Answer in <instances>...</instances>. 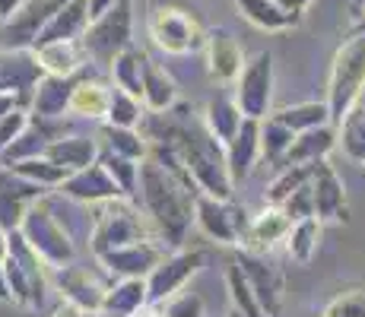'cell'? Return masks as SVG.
I'll return each mask as SVG.
<instances>
[{"instance_id": "1", "label": "cell", "mask_w": 365, "mask_h": 317, "mask_svg": "<svg viewBox=\"0 0 365 317\" xmlns=\"http://www.w3.org/2000/svg\"><path fill=\"white\" fill-rule=\"evenodd\" d=\"M194 197H197V190L185 187L153 156H146L140 162L133 203L143 207L140 213H143L146 222L153 225L159 241L172 244V248H181V244H185L187 229H191V222H194Z\"/></svg>"}, {"instance_id": "2", "label": "cell", "mask_w": 365, "mask_h": 317, "mask_svg": "<svg viewBox=\"0 0 365 317\" xmlns=\"http://www.w3.org/2000/svg\"><path fill=\"white\" fill-rule=\"evenodd\" d=\"M175 150V156L181 159V165L187 168L197 194H210L216 200H232V178L226 168V150L220 140H213L207 133V127H175L168 130V140L163 137Z\"/></svg>"}, {"instance_id": "3", "label": "cell", "mask_w": 365, "mask_h": 317, "mask_svg": "<svg viewBox=\"0 0 365 317\" xmlns=\"http://www.w3.org/2000/svg\"><path fill=\"white\" fill-rule=\"evenodd\" d=\"M365 93V32H356L336 48L327 83V111L336 127L349 111L359 105Z\"/></svg>"}, {"instance_id": "4", "label": "cell", "mask_w": 365, "mask_h": 317, "mask_svg": "<svg viewBox=\"0 0 365 317\" xmlns=\"http://www.w3.org/2000/svg\"><path fill=\"white\" fill-rule=\"evenodd\" d=\"M96 207V232H93V254L124 248V244L143 241V238H156L153 225L140 213V207L128 197H115V200L93 203Z\"/></svg>"}, {"instance_id": "5", "label": "cell", "mask_w": 365, "mask_h": 317, "mask_svg": "<svg viewBox=\"0 0 365 317\" xmlns=\"http://www.w3.org/2000/svg\"><path fill=\"white\" fill-rule=\"evenodd\" d=\"M146 29H150L153 45L163 48L165 54H175V58H185V54L200 51L203 35H207L191 10L175 6V4L153 6L150 19H146Z\"/></svg>"}, {"instance_id": "6", "label": "cell", "mask_w": 365, "mask_h": 317, "mask_svg": "<svg viewBox=\"0 0 365 317\" xmlns=\"http://www.w3.org/2000/svg\"><path fill=\"white\" fill-rule=\"evenodd\" d=\"M130 32H133L130 0H115L105 13L89 19L86 32L80 35L83 54L96 63H111L130 45Z\"/></svg>"}, {"instance_id": "7", "label": "cell", "mask_w": 365, "mask_h": 317, "mask_svg": "<svg viewBox=\"0 0 365 317\" xmlns=\"http://www.w3.org/2000/svg\"><path fill=\"white\" fill-rule=\"evenodd\" d=\"M16 232L48 266H64L73 260V241L45 203H29Z\"/></svg>"}, {"instance_id": "8", "label": "cell", "mask_w": 365, "mask_h": 317, "mask_svg": "<svg viewBox=\"0 0 365 317\" xmlns=\"http://www.w3.org/2000/svg\"><path fill=\"white\" fill-rule=\"evenodd\" d=\"M235 105L242 111V118L261 121L270 115V102H273V58L270 51H257L251 61L242 63L235 76Z\"/></svg>"}, {"instance_id": "9", "label": "cell", "mask_w": 365, "mask_h": 317, "mask_svg": "<svg viewBox=\"0 0 365 317\" xmlns=\"http://www.w3.org/2000/svg\"><path fill=\"white\" fill-rule=\"evenodd\" d=\"M194 222L216 244H242L245 229H248V213L238 209L232 200H216L210 194H197L194 197Z\"/></svg>"}, {"instance_id": "10", "label": "cell", "mask_w": 365, "mask_h": 317, "mask_svg": "<svg viewBox=\"0 0 365 317\" xmlns=\"http://www.w3.org/2000/svg\"><path fill=\"white\" fill-rule=\"evenodd\" d=\"M238 266H242L245 279H248L251 292H255L257 305H261L264 317H283V273L264 257L261 251H248L245 248L238 254Z\"/></svg>"}, {"instance_id": "11", "label": "cell", "mask_w": 365, "mask_h": 317, "mask_svg": "<svg viewBox=\"0 0 365 317\" xmlns=\"http://www.w3.org/2000/svg\"><path fill=\"white\" fill-rule=\"evenodd\" d=\"M203 266V251H175L163 257L146 276V295L150 305H163L175 292H181L185 283Z\"/></svg>"}, {"instance_id": "12", "label": "cell", "mask_w": 365, "mask_h": 317, "mask_svg": "<svg viewBox=\"0 0 365 317\" xmlns=\"http://www.w3.org/2000/svg\"><path fill=\"white\" fill-rule=\"evenodd\" d=\"M64 4H67V0H23V4H19V10L13 13V16L4 19V29H0L4 48H6V51L32 48L35 38H38V32L45 29V23Z\"/></svg>"}, {"instance_id": "13", "label": "cell", "mask_w": 365, "mask_h": 317, "mask_svg": "<svg viewBox=\"0 0 365 317\" xmlns=\"http://www.w3.org/2000/svg\"><path fill=\"white\" fill-rule=\"evenodd\" d=\"M165 257V248L159 244V238H143V241L124 244V248H111L99 254V264L108 276L115 279H146L150 270Z\"/></svg>"}, {"instance_id": "14", "label": "cell", "mask_w": 365, "mask_h": 317, "mask_svg": "<svg viewBox=\"0 0 365 317\" xmlns=\"http://www.w3.org/2000/svg\"><path fill=\"white\" fill-rule=\"evenodd\" d=\"M312 203H314V216L321 222H343L346 219V185L343 178L334 172V165L327 159L314 162L312 172Z\"/></svg>"}, {"instance_id": "15", "label": "cell", "mask_w": 365, "mask_h": 317, "mask_svg": "<svg viewBox=\"0 0 365 317\" xmlns=\"http://www.w3.org/2000/svg\"><path fill=\"white\" fill-rule=\"evenodd\" d=\"M58 270V276H54V286L61 289V295H64L67 305H73L80 314H99L102 311V301H105V283L93 276L89 270H83V266H54Z\"/></svg>"}, {"instance_id": "16", "label": "cell", "mask_w": 365, "mask_h": 317, "mask_svg": "<svg viewBox=\"0 0 365 317\" xmlns=\"http://www.w3.org/2000/svg\"><path fill=\"white\" fill-rule=\"evenodd\" d=\"M58 190L64 197H73V200H83V203H102V200H115V197H124L121 187L115 185L105 165L99 159L89 162L86 168L80 172H70L64 181L58 185Z\"/></svg>"}, {"instance_id": "17", "label": "cell", "mask_w": 365, "mask_h": 317, "mask_svg": "<svg viewBox=\"0 0 365 317\" xmlns=\"http://www.w3.org/2000/svg\"><path fill=\"white\" fill-rule=\"evenodd\" d=\"M203 48H207V70L216 83H235L238 70L245 63V51L238 38L229 29L216 26L203 35Z\"/></svg>"}, {"instance_id": "18", "label": "cell", "mask_w": 365, "mask_h": 317, "mask_svg": "<svg viewBox=\"0 0 365 317\" xmlns=\"http://www.w3.org/2000/svg\"><path fill=\"white\" fill-rule=\"evenodd\" d=\"M222 150H226L229 178H232V185H242V181L255 172L257 162H261V121L245 118L242 127L235 130V137L229 140Z\"/></svg>"}, {"instance_id": "19", "label": "cell", "mask_w": 365, "mask_h": 317, "mask_svg": "<svg viewBox=\"0 0 365 317\" xmlns=\"http://www.w3.org/2000/svg\"><path fill=\"white\" fill-rule=\"evenodd\" d=\"M29 51L35 54V63L51 76H76L83 70V61H86L80 38L45 41V45H35Z\"/></svg>"}, {"instance_id": "20", "label": "cell", "mask_w": 365, "mask_h": 317, "mask_svg": "<svg viewBox=\"0 0 365 317\" xmlns=\"http://www.w3.org/2000/svg\"><path fill=\"white\" fill-rule=\"evenodd\" d=\"M289 225L292 219L283 213L279 207H267L264 213H257L255 219H248V229H245V248L248 251H270L273 244H279V241H286V232H289Z\"/></svg>"}, {"instance_id": "21", "label": "cell", "mask_w": 365, "mask_h": 317, "mask_svg": "<svg viewBox=\"0 0 365 317\" xmlns=\"http://www.w3.org/2000/svg\"><path fill=\"white\" fill-rule=\"evenodd\" d=\"M89 19H93V16H89L86 0H67V4L61 6V10L54 13V16L45 23V29L38 32L35 45H45V41H67V38H80V35L86 32ZM35 45H32V48H35Z\"/></svg>"}, {"instance_id": "22", "label": "cell", "mask_w": 365, "mask_h": 317, "mask_svg": "<svg viewBox=\"0 0 365 317\" xmlns=\"http://www.w3.org/2000/svg\"><path fill=\"white\" fill-rule=\"evenodd\" d=\"M108 102H111V86L108 83L83 76V80H73L70 102H67V115L89 118V121H105Z\"/></svg>"}, {"instance_id": "23", "label": "cell", "mask_w": 365, "mask_h": 317, "mask_svg": "<svg viewBox=\"0 0 365 317\" xmlns=\"http://www.w3.org/2000/svg\"><path fill=\"white\" fill-rule=\"evenodd\" d=\"M334 146H336L334 124H321V127H312V130H302V133H296V140H292L283 165H308V162L327 159L334 152Z\"/></svg>"}, {"instance_id": "24", "label": "cell", "mask_w": 365, "mask_h": 317, "mask_svg": "<svg viewBox=\"0 0 365 317\" xmlns=\"http://www.w3.org/2000/svg\"><path fill=\"white\" fill-rule=\"evenodd\" d=\"M140 102L153 115H163V111L175 108V102H178V83L165 73V67H159L150 58H146V67H143V93H140Z\"/></svg>"}, {"instance_id": "25", "label": "cell", "mask_w": 365, "mask_h": 317, "mask_svg": "<svg viewBox=\"0 0 365 317\" xmlns=\"http://www.w3.org/2000/svg\"><path fill=\"white\" fill-rule=\"evenodd\" d=\"M76 76H51L45 73L41 80H35V93H32V111L38 118H64L67 115V102H70V89H73Z\"/></svg>"}, {"instance_id": "26", "label": "cell", "mask_w": 365, "mask_h": 317, "mask_svg": "<svg viewBox=\"0 0 365 317\" xmlns=\"http://www.w3.org/2000/svg\"><path fill=\"white\" fill-rule=\"evenodd\" d=\"M242 121L245 118H242V111H238L235 98L226 95V93H216L207 102V108H203V127H207L210 137L220 140L222 146L235 137V130L242 127Z\"/></svg>"}, {"instance_id": "27", "label": "cell", "mask_w": 365, "mask_h": 317, "mask_svg": "<svg viewBox=\"0 0 365 317\" xmlns=\"http://www.w3.org/2000/svg\"><path fill=\"white\" fill-rule=\"evenodd\" d=\"M45 156L54 165L67 168V172H80L89 162L99 159V143L89 137H58V140H48Z\"/></svg>"}, {"instance_id": "28", "label": "cell", "mask_w": 365, "mask_h": 317, "mask_svg": "<svg viewBox=\"0 0 365 317\" xmlns=\"http://www.w3.org/2000/svg\"><path fill=\"white\" fill-rule=\"evenodd\" d=\"M146 58H150V54H146L143 48H133V45L124 48V51L108 63L115 89H121V93L140 98V93H143V67H146Z\"/></svg>"}, {"instance_id": "29", "label": "cell", "mask_w": 365, "mask_h": 317, "mask_svg": "<svg viewBox=\"0 0 365 317\" xmlns=\"http://www.w3.org/2000/svg\"><path fill=\"white\" fill-rule=\"evenodd\" d=\"M235 6L251 26L264 32H283L299 23V16H289L277 0H235Z\"/></svg>"}, {"instance_id": "30", "label": "cell", "mask_w": 365, "mask_h": 317, "mask_svg": "<svg viewBox=\"0 0 365 317\" xmlns=\"http://www.w3.org/2000/svg\"><path fill=\"white\" fill-rule=\"evenodd\" d=\"M150 305V295H146V279L133 276V279H118L115 286L105 289V301H102V311L111 314H133L137 308Z\"/></svg>"}, {"instance_id": "31", "label": "cell", "mask_w": 365, "mask_h": 317, "mask_svg": "<svg viewBox=\"0 0 365 317\" xmlns=\"http://www.w3.org/2000/svg\"><path fill=\"white\" fill-rule=\"evenodd\" d=\"M321 244V219L318 216H305V219H296L286 232V251L296 264H312V257L318 254Z\"/></svg>"}, {"instance_id": "32", "label": "cell", "mask_w": 365, "mask_h": 317, "mask_svg": "<svg viewBox=\"0 0 365 317\" xmlns=\"http://www.w3.org/2000/svg\"><path fill=\"white\" fill-rule=\"evenodd\" d=\"M292 140H296V133H292L283 121H277L273 115L261 118V159L267 165H283Z\"/></svg>"}, {"instance_id": "33", "label": "cell", "mask_w": 365, "mask_h": 317, "mask_svg": "<svg viewBox=\"0 0 365 317\" xmlns=\"http://www.w3.org/2000/svg\"><path fill=\"white\" fill-rule=\"evenodd\" d=\"M99 140L105 143L108 152H118V156H128L133 162H143L150 156V143L137 133V127H115V124H105Z\"/></svg>"}, {"instance_id": "34", "label": "cell", "mask_w": 365, "mask_h": 317, "mask_svg": "<svg viewBox=\"0 0 365 317\" xmlns=\"http://www.w3.org/2000/svg\"><path fill=\"white\" fill-rule=\"evenodd\" d=\"M277 121H283L292 133L312 130V127L331 124V111H327V102H299V105H286L279 111H270Z\"/></svg>"}, {"instance_id": "35", "label": "cell", "mask_w": 365, "mask_h": 317, "mask_svg": "<svg viewBox=\"0 0 365 317\" xmlns=\"http://www.w3.org/2000/svg\"><path fill=\"white\" fill-rule=\"evenodd\" d=\"M10 172H16L19 178H26V181H32V185H38V187H58L61 181L67 178V168H61V165H54L51 159L41 152V156H32V159H19V162H13V165H6Z\"/></svg>"}, {"instance_id": "36", "label": "cell", "mask_w": 365, "mask_h": 317, "mask_svg": "<svg viewBox=\"0 0 365 317\" xmlns=\"http://www.w3.org/2000/svg\"><path fill=\"white\" fill-rule=\"evenodd\" d=\"M336 143L346 150L349 159L365 162V108L356 105V108L336 124Z\"/></svg>"}, {"instance_id": "37", "label": "cell", "mask_w": 365, "mask_h": 317, "mask_svg": "<svg viewBox=\"0 0 365 317\" xmlns=\"http://www.w3.org/2000/svg\"><path fill=\"white\" fill-rule=\"evenodd\" d=\"M48 140H51V137H48L41 127L26 124L23 130L16 133V140H13V143L0 152V159H4V165H13V162H19V159L41 156V152H45V146H48Z\"/></svg>"}, {"instance_id": "38", "label": "cell", "mask_w": 365, "mask_h": 317, "mask_svg": "<svg viewBox=\"0 0 365 317\" xmlns=\"http://www.w3.org/2000/svg\"><path fill=\"white\" fill-rule=\"evenodd\" d=\"M226 286H229V295H232V308L242 317H264L261 314V305H257L255 292H251L248 279H245L242 266H238V260L226 266Z\"/></svg>"}, {"instance_id": "39", "label": "cell", "mask_w": 365, "mask_h": 317, "mask_svg": "<svg viewBox=\"0 0 365 317\" xmlns=\"http://www.w3.org/2000/svg\"><path fill=\"white\" fill-rule=\"evenodd\" d=\"M312 172H314V162H308V165H279V175L270 181V187H267V203L279 207L292 190L302 187L312 178Z\"/></svg>"}, {"instance_id": "40", "label": "cell", "mask_w": 365, "mask_h": 317, "mask_svg": "<svg viewBox=\"0 0 365 317\" xmlns=\"http://www.w3.org/2000/svg\"><path fill=\"white\" fill-rule=\"evenodd\" d=\"M99 162L105 165V172L115 178V185L121 187V194L133 200V194H137V175H140V162H133L128 156H118V152H99Z\"/></svg>"}, {"instance_id": "41", "label": "cell", "mask_w": 365, "mask_h": 317, "mask_svg": "<svg viewBox=\"0 0 365 317\" xmlns=\"http://www.w3.org/2000/svg\"><path fill=\"white\" fill-rule=\"evenodd\" d=\"M140 121H143V102L111 86V102H108V111H105V124L137 127Z\"/></svg>"}, {"instance_id": "42", "label": "cell", "mask_w": 365, "mask_h": 317, "mask_svg": "<svg viewBox=\"0 0 365 317\" xmlns=\"http://www.w3.org/2000/svg\"><path fill=\"white\" fill-rule=\"evenodd\" d=\"M331 317H365V292L362 289H349V292L336 295L331 305L324 308Z\"/></svg>"}, {"instance_id": "43", "label": "cell", "mask_w": 365, "mask_h": 317, "mask_svg": "<svg viewBox=\"0 0 365 317\" xmlns=\"http://www.w3.org/2000/svg\"><path fill=\"white\" fill-rule=\"evenodd\" d=\"M163 317H203V298L194 292H175L165 298Z\"/></svg>"}, {"instance_id": "44", "label": "cell", "mask_w": 365, "mask_h": 317, "mask_svg": "<svg viewBox=\"0 0 365 317\" xmlns=\"http://www.w3.org/2000/svg\"><path fill=\"white\" fill-rule=\"evenodd\" d=\"M308 181H312V178H308ZM308 181H305V185H302V187H296L289 197H286L283 203H279V209H283V213L289 216L292 222H296V219H305V216H314L312 185H308Z\"/></svg>"}, {"instance_id": "45", "label": "cell", "mask_w": 365, "mask_h": 317, "mask_svg": "<svg viewBox=\"0 0 365 317\" xmlns=\"http://www.w3.org/2000/svg\"><path fill=\"white\" fill-rule=\"evenodd\" d=\"M26 124H29V115H26V111H19V108H10L4 118H0V152H4L6 146L16 140V133L23 130Z\"/></svg>"}, {"instance_id": "46", "label": "cell", "mask_w": 365, "mask_h": 317, "mask_svg": "<svg viewBox=\"0 0 365 317\" xmlns=\"http://www.w3.org/2000/svg\"><path fill=\"white\" fill-rule=\"evenodd\" d=\"M277 4L283 6L289 16H299V19H302V13H305V6L312 4V0H277Z\"/></svg>"}, {"instance_id": "47", "label": "cell", "mask_w": 365, "mask_h": 317, "mask_svg": "<svg viewBox=\"0 0 365 317\" xmlns=\"http://www.w3.org/2000/svg\"><path fill=\"white\" fill-rule=\"evenodd\" d=\"M111 4H115V0H86V6H89V16H99V13H105V10H108V6Z\"/></svg>"}, {"instance_id": "48", "label": "cell", "mask_w": 365, "mask_h": 317, "mask_svg": "<svg viewBox=\"0 0 365 317\" xmlns=\"http://www.w3.org/2000/svg\"><path fill=\"white\" fill-rule=\"evenodd\" d=\"M19 4H23V0H0V19L13 16V13L19 10Z\"/></svg>"}, {"instance_id": "49", "label": "cell", "mask_w": 365, "mask_h": 317, "mask_svg": "<svg viewBox=\"0 0 365 317\" xmlns=\"http://www.w3.org/2000/svg\"><path fill=\"white\" fill-rule=\"evenodd\" d=\"M51 317H80V311H76L73 305H67V301H64V305H61V308H58V311H54Z\"/></svg>"}, {"instance_id": "50", "label": "cell", "mask_w": 365, "mask_h": 317, "mask_svg": "<svg viewBox=\"0 0 365 317\" xmlns=\"http://www.w3.org/2000/svg\"><path fill=\"white\" fill-rule=\"evenodd\" d=\"M130 317H163V311H159V308H137V311H133Z\"/></svg>"}, {"instance_id": "51", "label": "cell", "mask_w": 365, "mask_h": 317, "mask_svg": "<svg viewBox=\"0 0 365 317\" xmlns=\"http://www.w3.org/2000/svg\"><path fill=\"white\" fill-rule=\"evenodd\" d=\"M0 301H10V289H6V279H4V260H0Z\"/></svg>"}, {"instance_id": "52", "label": "cell", "mask_w": 365, "mask_h": 317, "mask_svg": "<svg viewBox=\"0 0 365 317\" xmlns=\"http://www.w3.org/2000/svg\"><path fill=\"white\" fill-rule=\"evenodd\" d=\"M6 235H10V232H4V229H0V260L6 257V241H10V238H6Z\"/></svg>"}, {"instance_id": "53", "label": "cell", "mask_w": 365, "mask_h": 317, "mask_svg": "<svg viewBox=\"0 0 365 317\" xmlns=\"http://www.w3.org/2000/svg\"><path fill=\"white\" fill-rule=\"evenodd\" d=\"M356 32H365V13L359 16V26H356Z\"/></svg>"}, {"instance_id": "54", "label": "cell", "mask_w": 365, "mask_h": 317, "mask_svg": "<svg viewBox=\"0 0 365 317\" xmlns=\"http://www.w3.org/2000/svg\"><path fill=\"white\" fill-rule=\"evenodd\" d=\"M99 317H128V314H111V311H99Z\"/></svg>"}, {"instance_id": "55", "label": "cell", "mask_w": 365, "mask_h": 317, "mask_svg": "<svg viewBox=\"0 0 365 317\" xmlns=\"http://www.w3.org/2000/svg\"><path fill=\"white\" fill-rule=\"evenodd\" d=\"M229 317H242V314H238V311H235V308H232V314H229Z\"/></svg>"}, {"instance_id": "56", "label": "cell", "mask_w": 365, "mask_h": 317, "mask_svg": "<svg viewBox=\"0 0 365 317\" xmlns=\"http://www.w3.org/2000/svg\"><path fill=\"white\" fill-rule=\"evenodd\" d=\"M321 317H331V314H321Z\"/></svg>"}, {"instance_id": "57", "label": "cell", "mask_w": 365, "mask_h": 317, "mask_svg": "<svg viewBox=\"0 0 365 317\" xmlns=\"http://www.w3.org/2000/svg\"><path fill=\"white\" fill-rule=\"evenodd\" d=\"M362 165H365V162H362Z\"/></svg>"}]
</instances>
